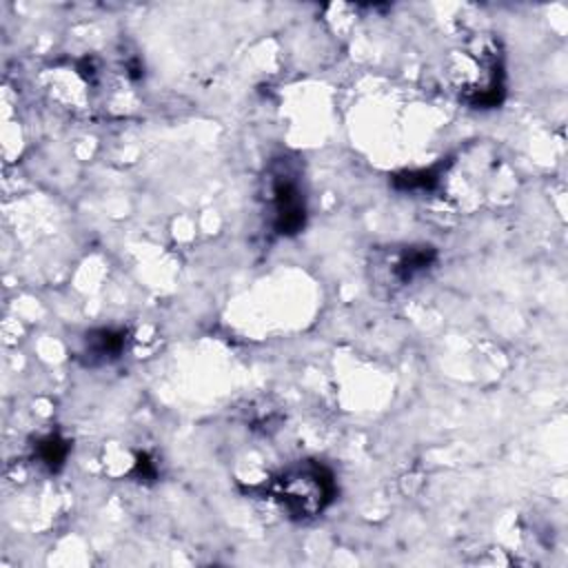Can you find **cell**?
Listing matches in <instances>:
<instances>
[{"label":"cell","mask_w":568,"mask_h":568,"mask_svg":"<svg viewBox=\"0 0 568 568\" xmlns=\"http://www.w3.org/2000/svg\"><path fill=\"white\" fill-rule=\"evenodd\" d=\"M280 422H282V413L268 399L251 402L246 408V424L251 430H260V433L268 435L280 428Z\"/></svg>","instance_id":"9c48e42d"},{"label":"cell","mask_w":568,"mask_h":568,"mask_svg":"<svg viewBox=\"0 0 568 568\" xmlns=\"http://www.w3.org/2000/svg\"><path fill=\"white\" fill-rule=\"evenodd\" d=\"M446 75L457 98L470 109L499 106L506 95V62L499 40L481 33L450 51Z\"/></svg>","instance_id":"6da1fadb"},{"label":"cell","mask_w":568,"mask_h":568,"mask_svg":"<svg viewBox=\"0 0 568 568\" xmlns=\"http://www.w3.org/2000/svg\"><path fill=\"white\" fill-rule=\"evenodd\" d=\"M260 495L286 519L311 521L335 501L337 479L324 462L297 459L271 475L260 486Z\"/></svg>","instance_id":"7a4b0ae2"},{"label":"cell","mask_w":568,"mask_h":568,"mask_svg":"<svg viewBox=\"0 0 568 568\" xmlns=\"http://www.w3.org/2000/svg\"><path fill=\"white\" fill-rule=\"evenodd\" d=\"M437 248L430 244H402L375 253L373 273L388 288H404L437 264Z\"/></svg>","instance_id":"277c9868"},{"label":"cell","mask_w":568,"mask_h":568,"mask_svg":"<svg viewBox=\"0 0 568 568\" xmlns=\"http://www.w3.org/2000/svg\"><path fill=\"white\" fill-rule=\"evenodd\" d=\"M439 175H442V164L430 166V169H415V171L395 173L390 178V184L397 191H408V193L419 191V193H426V191H433L437 186Z\"/></svg>","instance_id":"ba28073f"},{"label":"cell","mask_w":568,"mask_h":568,"mask_svg":"<svg viewBox=\"0 0 568 568\" xmlns=\"http://www.w3.org/2000/svg\"><path fill=\"white\" fill-rule=\"evenodd\" d=\"M129 344V331L122 326H95L80 335L75 344V359L84 368H104L118 362Z\"/></svg>","instance_id":"5b68a950"},{"label":"cell","mask_w":568,"mask_h":568,"mask_svg":"<svg viewBox=\"0 0 568 568\" xmlns=\"http://www.w3.org/2000/svg\"><path fill=\"white\" fill-rule=\"evenodd\" d=\"M71 453V442L60 430H47L38 435L29 446V462L47 475H55L64 468Z\"/></svg>","instance_id":"52a82bcc"},{"label":"cell","mask_w":568,"mask_h":568,"mask_svg":"<svg viewBox=\"0 0 568 568\" xmlns=\"http://www.w3.org/2000/svg\"><path fill=\"white\" fill-rule=\"evenodd\" d=\"M262 209L266 226L277 237H293L306 226V191L302 169L293 158L280 155L266 164L262 178Z\"/></svg>","instance_id":"3957f363"},{"label":"cell","mask_w":568,"mask_h":568,"mask_svg":"<svg viewBox=\"0 0 568 568\" xmlns=\"http://www.w3.org/2000/svg\"><path fill=\"white\" fill-rule=\"evenodd\" d=\"M104 470L111 477H129L140 484L155 481L160 475L158 459L146 450H131V448H113L104 455Z\"/></svg>","instance_id":"8992f818"}]
</instances>
